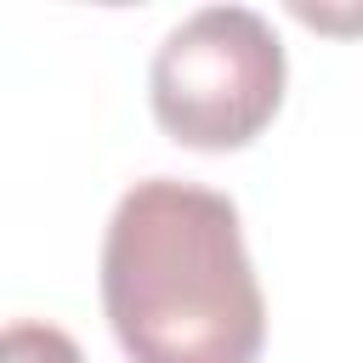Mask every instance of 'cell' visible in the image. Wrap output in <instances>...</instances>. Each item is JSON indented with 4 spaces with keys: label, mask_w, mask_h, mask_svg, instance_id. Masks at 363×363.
Wrapping results in <instances>:
<instances>
[{
    "label": "cell",
    "mask_w": 363,
    "mask_h": 363,
    "mask_svg": "<svg viewBox=\"0 0 363 363\" xmlns=\"http://www.w3.org/2000/svg\"><path fill=\"white\" fill-rule=\"evenodd\" d=\"M102 312L130 363H255L267 295L238 204L176 176L136 182L102 233Z\"/></svg>",
    "instance_id": "1"
},
{
    "label": "cell",
    "mask_w": 363,
    "mask_h": 363,
    "mask_svg": "<svg viewBox=\"0 0 363 363\" xmlns=\"http://www.w3.org/2000/svg\"><path fill=\"white\" fill-rule=\"evenodd\" d=\"M284 40L250 6H199L153 51L147 102L170 142L233 153L255 142L284 102Z\"/></svg>",
    "instance_id": "2"
},
{
    "label": "cell",
    "mask_w": 363,
    "mask_h": 363,
    "mask_svg": "<svg viewBox=\"0 0 363 363\" xmlns=\"http://www.w3.org/2000/svg\"><path fill=\"white\" fill-rule=\"evenodd\" d=\"M0 363H85V352H79V346H74V335H62L57 323L17 318V323H6Z\"/></svg>",
    "instance_id": "3"
}]
</instances>
